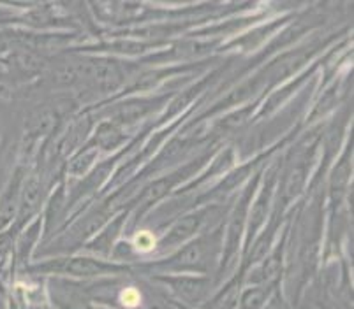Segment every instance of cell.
<instances>
[{"mask_svg":"<svg viewBox=\"0 0 354 309\" xmlns=\"http://www.w3.org/2000/svg\"><path fill=\"white\" fill-rule=\"evenodd\" d=\"M279 290H281V285L241 286L234 309H265Z\"/></svg>","mask_w":354,"mask_h":309,"instance_id":"cell-12","label":"cell"},{"mask_svg":"<svg viewBox=\"0 0 354 309\" xmlns=\"http://www.w3.org/2000/svg\"><path fill=\"white\" fill-rule=\"evenodd\" d=\"M120 309H141L143 306V290L136 285H125L117 294Z\"/></svg>","mask_w":354,"mask_h":309,"instance_id":"cell-16","label":"cell"},{"mask_svg":"<svg viewBox=\"0 0 354 309\" xmlns=\"http://www.w3.org/2000/svg\"><path fill=\"white\" fill-rule=\"evenodd\" d=\"M131 246H133L134 253L138 257L147 255V253H152L157 248V237L152 230H140L134 236V239L131 241Z\"/></svg>","mask_w":354,"mask_h":309,"instance_id":"cell-18","label":"cell"},{"mask_svg":"<svg viewBox=\"0 0 354 309\" xmlns=\"http://www.w3.org/2000/svg\"><path fill=\"white\" fill-rule=\"evenodd\" d=\"M127 217H129L127 209L118 212L113 220L108 221V223L101 228L99 234H95L88 243L83 244V250L88 251V253H94V257H97V259H104V257L111 255L115 244L118 243V236H120L122 230H124V225L125 221H127Z\"/></svg>","mask_w":354,"mask_h":309,"instance_id":"cell-11","label":"cell"},{"mask_svg":"<svg viewBox=\"0 0 354 309\" xmlns=\"http://www.w3.org/2000/svg\"><path fill=\"white\" fill-rule=\"evenodd\" d=\"M279 170L281 169H279L277 166L270 167V170L266 172V179L263 181V186H261L259 193H257L256 201H252V204H250V217L247 218L249 230H247L245 248L252 243L254 237L257 236V232H259L261 228H263V225L266 223V217H268L273 190H275L277 179H279Z\"/></svg>","mask_w":354,"mask_h":309,"instance_id":"cell-7","label":"cell"},{"mask_svg":"<svg viewBox=\"0 0 354 309\" xmlns=\"http://www.w3.org/2000/svg\"><path fill=\"white\" fill-rule=\"evenodd\" d=\"M101 151L94 146L92 143H86L85 146L80 148V151L74 154L73 159L67 162V174L71 178H80V176H85L90 172V169L94 167V163L97 162V157Z\"/></svg>","mask_w":354,"mask_h":309,"instance_id":"cell-14","label":"cell"},{"mask_svg":"<svg viewBox=\"0 0 354 309\" xmlns=\"http://www.w3.org/2000/svg\"><path fill=\"white\" fill-rule=\"evenodd\" d=\"M207 217V209H205V211H192L187 212V215H183V217H180L178 220L171 225V228H169L160 239H157L156 251L166 253L167 250H173V248L182 246V244H185L187 241H191V237L201 230Z\"/></svg>","mask_w":354,"mask_h":309,"instance_id":"cell-6","label":"cell"},{"mask_svg":"<svg viewBox=\"0 0 354 309\" xmlns=\"http://www.w3.org/2000/svg\"><path fill=\"white\" fill-rule=\"evenodd\" d=\"M205 160L207 159L196 160V162L189 163V166H183L182 169L173 170L171 174H167V176H164V178H159V179H156V181L150 183V185L143 190V193L140 195V199H138V208H136L138 215H145V212L152 208V206L159 204V202L162 201L167 193L175 188V186H178L180 183L185 181V179H187L189 176L194 172V169L198 170V167L203 166V162H205Z\"/></svg>","mask_w":354,"mask_h":309,"instance_id":"cell-5","label":"cell"},{"mask_svg":"<svg viewBox=\"0 0 354 309\" xmlns=\"http://www.w3.org/2000/svg\"><path fill=\"white\" fill-rule=\"evenodd\" d=\"M152 44L141 43V41H113V43H104L102 46H86L80 48V51H106V53L111 54H125V57H131V54H143L145 51H148V48Z\"/></svg>","mask_w":354,"mask_h":309,"instance_id":"cell-15","label":"cell"},{"mask_svg":"<svg viewBox=\"0 0 354 309\" xmlns=\"http://www.w3.org/2000/svg\"><path fill=\"white\" fill-rule=\"evenodd\" d=\"M41 197H43V181H41V174L32 170L25 178L24 188L20 193V202H18V211L16 218L12 221L15 227L20 228V232L27 227L32 221V218L37 215L41 206Z\"/></svg>","mask_w":354,"mask_h":309,"instance_id":"cell-9","label":"cell"},{"mask_svg":"<svg viewBox=\"0 0 354 309\" xmlns=\"http://www.w3.org/2000/svg\"><path fill=\"white\" fill-rule=\"evenodd\" d=\"M162 99H166V97H153V99H127V101H120L108 109V120H111L113 123H117L118 127H122L125 130V127H131V125L138 123L140 120H143L145 116L153 112V109L164 102Z\"/></svg>","mask_w":354,"mask_h":309,"instance_id":"cell-8","label":"cell"},{"mask_svg":"<svg viewBox=\"0 0 354 309\" xmlns=\"http://www.w3.org/2000/svg\"><path fill=\"white\" fill-rule=\"evenodd\" d=\"M133 272V266L111 262V260L97 259L94 255H62L43 262L28 263L18 278L21 276H55L64 279H101L106 276H124Z\"/></svg>","mask_w":354,"mask_h":309,"instance_id":"cell-2","label":"cell"},{"mask_svg":"<svg viewBox=\"0 0 354 309\" xmlns=\"http://www.w3.org/2000/svg\"><path fill=\"white\" fill-rule=\"evenodd\" d=\"M224 243L222 227L207 232L198 239H191L180 246L173 255L141 263V270L148 276L157 275H203L214 276L218 267Z\"/></svg>","mask_w":354,"mask_h":309,"instance_id":"cell-1","label":"cell"},{"mask_svg":"<svg viewBox=\"0 0 354 309\" xmlns=\"http://www.w3.org/2000/svg\"><path fill=\"white\" fill-rule=\"evenodd\" d=\"M80 81L92 85L104 92H115L125 83L131 63L120 62L117 58L88 57L76 60Z\"/></svg>","mask_w":354,"mask_h":309,"instance_id":"cell-4","label":"cell"},{"mask_svg":"<svg viewBox=\"0 0 354 309\" xmlns=\"http://www.w3.org/2000/svg\"><path fill=\"white\" fill-rule=\"evenodd\" d=\"M150 281L166 299L192 309H201L217 290L214 276L203 275H157L150 276Z\"/></svg>","mask_w":354,"mask_h":309,"instance_id":"cell-3","label":"cell"},{"mask_svg":"<svg viewBox=\"0 0 354 309\" xmlns=\"http://www.w3.org/2000/svg\"><path fill=\"white\" fill-rule=\"evenodd\" d=\"M18 234H20V228L15 227L12 223L0 230V266L4 262H8L9 257L12 255Z\"/></svg>","mask_w":354,"mask_h":309,"instance_id":"cell-17","label":"cell"},{"mask_svg":"<svg viewBox=\"0 0 354 309\" xmlns=\"http://www.w3.org/2000/svg\"><path fill=\"white\" fill-rule=\"evenodd\" d=\"M125 139H127V135H125L124 128L118 127L111 120H102L99 127L95 128V134L90 139V143L94 144L99 151H113L120 144H124Z\"/></svg>","mask_w":354,"mask_h":309,"instance_id":"cell-13","label":"cell"},{"mask_svg":"<svg viewBox=\"0 0 354 309\" xmlns=\"http://www.w3.org/2000/svg\"><path fill=\"white\" fill-rule=\"evenodd\" d=\"M6 295H8V297H6V309H21L20 302L16 301V297L11 294V292Z\"/></svg>","mask_w":354,"mask_h":309,"instance_id":"cell-19","label":"cell"},{"mask_svg":"<svg viewBox=\"0 0 354 309\" xmlns=\"http://www.w3.org/2000/svg\"><path fill=\"white\" fill-rule=\"evenodd\" d=\"M28 174L27 163H18L12 170L11 178L4 185L0 192V230L15 221L16 211H18V202H20V193L24 188L25 178Z\"/></svg>","mask_w":354,"mask_h":309,"instance_id":"cell-10","label":"cell"}]
</instances>
